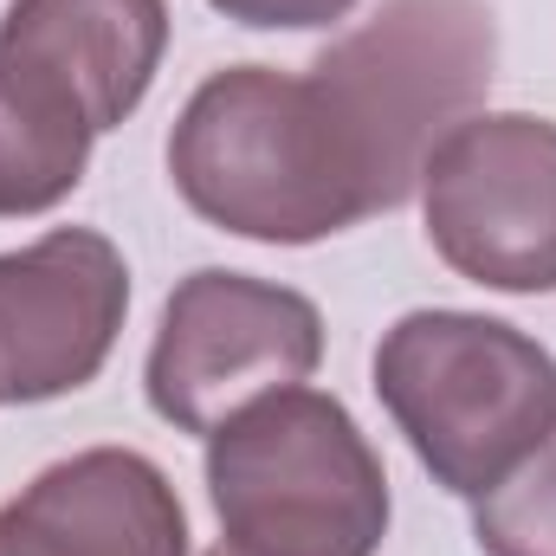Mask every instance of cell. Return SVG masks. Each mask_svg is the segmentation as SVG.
Here are the masks:
<instances>
[{"instance_id":"cell-1","label":"cell","mask_w":556,"mask_h":556,"mask_svg":"<svg viewBox=\"0 0 556 556\" xmlns=\"http://www.w3.org/2000/svg\"><path fill=\"white\" fill-rule=\"evenodd\" d=\"M175 194L220 233L311 247L376 214L356 149L311 72L227 65L168 130Z\"/></svg>"},{"instance_id":"cell-2","label":"cell","mask_w":556,"mask_h":556,"mask_svg":"<svg viewBox=\"0 0 556 556\" xmlns=\"http://www.w3.org/2000/svg\"><path fill=\"white\" fill-rule=\"evenodd\" d=\"M207 498L233 556H376L389 472L324 389H273L207 433Z\"/></svg>"},{"instance_id":"cell-3","label":"cell","mask_w":556,"mask_h":556,"mask_svg":"<svg viewBox=\"0 0 556 556\" xmlns=\"http://www.w3.org/2000/svg\"><path fill=\"white\" fill-rule=\"evenodd\" d=\"M376 395L433 485L485 498L556 427V356L505 317L408 311L376 343Z\"/></svg>"},{"instance_id":"cell-4","label":"cell","mask_w":556,"mask_h":556,"mask_svg":"<svg viewBox=\"0 0 556 556\" xmlns=\"http://www.w3.org/2000/svg\"><path fill=\"white\" fill-rule=\"evenodd\" d=\"M492 72L498 20L485 0H382L363 26L311 59V78L356 149L376 214L420 194L427 155L485 111Z\"/></svg>"},{"instance_id":"cell-5","label":"cell","mask_w":556,"mask_h":556,"mask_svg":"<svg viewBox=\"0 0 556 556\" xmlns=\"http://www.w3.org/2000/svg\"><path fill=\"white\" fill-rule=\"evenodd\" d=\"M324 363V317L304 291L253 273H188L149 343V408L181 433H220L247 402L311 382Z\"/></svg>"},{"instance_id":"cell-6","label":"cell","mask_w":556,"mask_h":556,"mask_svg":"<svg viewBox=\"0 0 556 556\" xmlns=\"http://www.w3.org/2000/svg\"><path fill=\"white\" fill-rule=\"evenodd\" d=\"M433 253L485 291H556V124L479 111L420 168Z\"/></svg>"},{"instance_id":"cell-7","label":"cell","mask_w":556,"mask_h":556,"mask_svg":"<svg viewBox=\"0 0 556 556\" xmlns=\"http://www.w3.org/2000/svg\"><path fill=\"white\" fill-rule=\"evenodd\" d=\"M130 311V266L91 227L0 253V402H59L98 382Z\"/></svg>"},{"instance_id":"cell-8","label":"cell","mask_w":556,"mask_h":556,"mask_svg":"<svg viewBox=\"0 0 556 556\" xmlns=\"http://www.w3.org/2000/svg\"><path fill=\"white\" fill-rule=\"evenodd\" d=\"M0 556H188V511L155 459L91 446L0 511Z\"/></svg>"},{"instance_id":"cell-9","label":"cell","mask_w":556,"mask_h":556,"mask_svg":"<svg viewBox=\"0 0 556 556\" xmlns=\"http://www.w3.org/2000/svg\"><path fill=\"white\" fill-rule=\"evenodd\" d=\"M0 52L59 78L104 130H117L162 72L168 0H13Z\"/></svg>"},{"instance_id":"cell-10","label":"cell","mask_w":556,"mask_h":556,"mask_svg":"<svg viewBox=\"0 0 556 556\" xmlns=\"http://www.w3.org/2000/svg\"><path fill=\"white\" fill-rule=\"evenodd\" d=\"M91 111L46 72L0 52V220L59 207L91 162Z\"/></svg>"},{"instance_id":"cell-11","label":"cell","mask_w":556,"mask_h":556,"mask_svg":"<svg viewBox=\"0 0 556 556\" xmlns=\"http://www.w3.org/2000/svg\"><path fill=\"white\" fill-rule=\"evenodd\" d=\"M472 505V538L485 556H556V427L505 485Z\"/></svg>"},{"instance_id":"cell-12","label":"cell","mask_w":556,"mask_h":556,"mask_svg":"<svg viewBox=\"0 0 556 556\" xmlns=\"http://www.w3.org/2000/svg\"><path fill=\"white\" fill-rule=\"evenodd\" d=\"M207 7H220L227 20H240V26H260V33H311V26H337V20H350V7L356 0H207Z\"/></svg>"}]
</instances>
